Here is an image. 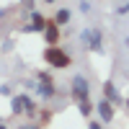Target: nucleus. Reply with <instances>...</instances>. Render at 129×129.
Masks as SVG:
<instances>
[{"mask_svg":"<svg viewBox=\"0 0 129 129\" xmlns=\"http://www.w3.org/2000/svg\"><path fill=\"white\" fill-rule=\"evenodd\" d=\"M0 129H8V121L5 119H0Z\"/></svg>","mask_w":129,"mask_h":129,"instance_id":"nucleus-17","label":"nucleus"},{"mask_svg":"<svg viewBox=\"0 0 129 129\" xmlns=\"http://www.w3.org/2000/svg\"><path fill=\"white\" fill-rule=\"evenodd\" d=\"M10 114H13V116L26 114L28 119H34V116L39 114V106H36V101L31 98L28 93H18V95L10 98Z\"/></svg>","mask_w":129,"mask_h":129,"instance_id":"nucleus-1","label":"nucleus"},{"mask_svg":"<svg viewBox=\"0 0 129 129\" xmlns=\"http://www.w3.org/2000/svg\"><path fill=\"white\" fill-rule=\"evenodd\" d=\"M0 95H10V98H13L16 93H13V88H10V85L5 83V85H0Z\"/></svg>","mask_w":129,"mask_h":129,"instance_id":"nucleus-14","label":"nucleus"},{"mask_svg":"<svg viewBox=\"0 0 129 129\" xmlns=\"http://www.w3.org/2000/svg\"><path fill=\"white\" fill-rule=\"evenodd\" d=\"M95 114H98V119H101L103 124H111V121H114V116H116L114 103H111V101H106V98L95 101Z\"/></svg>","mask_w":129,"mask_h":129,"instance_id":"nucleus-6","label":"nucleus"},{"mask_svg":"<svg viewBox=\"0 0 129 129\" xmlns=\"http://www.w3.org/2000/svg\"><path fill=\"white\" fill-rule=\"evenodd\" d=\"M116 13H119V16H126V13H129V0H124V5L116 8Z\"/></svg>","mask_w":129,"mask_h":129,"instance_id":"nucleus-15","label":"nucleus"},{"mask_svg":"<svg viewBox=\"0 0 129 129\" xmlns=\"http://www.w3.org/2000/svg\"><path fill=\"white\" fill-rule=\"evenodd\" d=\"M80 13H90V3L88 0H80Z\"/></svg>","mask_w":129,"mask_h":129,"instance_id":"nucleus-16","label":"nucleus"},{"mask_svg":"<svg viewBox=\"0 0 129 129\" xmlns=\"http://www.w3.org/2000/svg\"><path fill=\"white\" fill-rule=\"evenodd\" d=\"M70 98H75V101L90 98V80L85 78V75L75 72L72 78H70Z\"/></svg>","mask_w":129,"mask_h":129,"instance_id":"nucleus-3","label":"nucleus"},{"mask_svg":"<svg viewBox=\"0 0 129 129\" xmlns=\"http://www.w3.org/2000/svg\"><path fill=\"white\" fill-rule=\"evenodd\" d=\"M44 39H47L49 47H54L57 41H59V26L54 23V21H49V23H47V28H44Z\"/></svg>","mask_w":129,"mask_h":129,"instance_id":"nucleus-8","label":"nucleus"},{"mask_svg":"<svg viewBox=\"0 0 129 129\" xmlns=\"http://www.w3.org/2000/svg\"><path fill=\"white\" fill-rule=\"evenodd\" d=\"M70 18H72V10H70V8H59L52 21H54L57 26H67V23H70Z\"/></svg>","mask_w":129,"mask_h":129,"instance_id":"nucleus-9","label":"nucleus"},{"mask_svg":"<svg viewBox=\"0 0 129 129\" xmlns=\"http://www.w3.org/2000/svg\"><path fill=\"white\" fill-rule=\"evenodd\" d=\"M80 44H83V49L101 52V49H103V31H101L98 26H88V28H83V34H80Z\"/></svg>","mask_w":129,"mask_h":129,"instance_id":"nucleus-2","label":"nucleus"},{"mask_svg":"<svg viewBox=\"0 0 129 129\" xmlns=\"http://www.w3.org/2000/svg\"><path fill=\"white\" fill-rule=\"evenodd\" d=\"M44 59L52 64V67H57V70H64V67H70V64H72V57L67 54V52H62L57 44L44 49Z\"/></svg>","mask_w":129,"mask_h":129,"instance_id":"nucleus-4","label":"nucleus"},{"mask_svg":"<svg viewBox=\"0 0 129 129\" xmlns=\"http://www.w3.org/2000/svg\"><path fill=\"white\" fill-rule=\"evenodd\" d=\"M21 5H23V10H28V13H34V10H36V3H34V0H21Z\"/></svg>","mask_w":129,"mask_h":129,"instance_id":"nucleus-12","label":"nucleus"},{"mask_svg":"<svg viewBox=\"0 0 129 129\" xmlns=\"http://www.w3.org/2000/svg\"><path fill=\"white\" fill-rule=\"evenodd\" d=\"M5 13H8V8H0V18H3V16H5Z\"/></svg>","mask_w":129,"mask_h":129,"instance_id":"nucleus-18","label":"nucleus"},{"mask_svg":"<svg viewBox=\"0 0 129 129\" xmlns=\"http://www.w3.org/2000/svg\"><path fill=\"white\" fill-rule=\"evenodd\" d=\"M88 129H106V124L101 119H88Z\"/></svg>","mask_w":129,"mask_h":129,"instance_id":"nucleus-11","label":"nucleus"},{"mask_svg":"<svg viewBox=\"0 0 129 129\" xmlns=\"http://www.w3.org/2000/svg\"><path fill=\"white\" fill-rule=\"evenodd\" d=\"M36 80H39V88H36V95L41 101H52L57 95V85H54V80H52V75L49 72H36Z\"/></svg>","mask_w":129,"mask_h":129,"instance_id":"nucleus-5","label":"nucleus"},{"mask_svg":"<svg viewBox=\"0 0 129 129\" xmlns=\"http://www.w3.org/2000/svg\"><path fill=\"white\" fill-rule=\"evenodd\" d=\"M41 3H47V5H52V3H57V0H41Z\"/></svg>","mask_w":129,"mask_h":129,"instance_id":"nucleus-19","label":"nucleus"},{"mask_svg":"<svg viewBox=\"0 0 129 129\" xmlns=\"http://www.w3.org/2000/svg\"><path fill=\"white\" fill-rule=\"evenodd\" d=\"M103 98H106V101H111L114 106H121V103H124V98H121L119 88H116L111 80H106V83H103Z\"/></svg>","mask_w":129,"mask_h":129,"instance_id":"nucleus-7","label":"nucleus"},{"mask_svg":"<svg viewBox=\"0 0 129 129\" xmlns=\"http://www.w3.org/2000/svg\"><path fill=\"white\" fill-rule=\"evenodd\" d=\"M126 111H129V98H126Z\"/></svg>","mask_w":129,"mask_h":129,"instance_id":"nucleus-20","label":"nucleus"},{"mask_svg":"<svg viewBox=\"0 0 129 129\" xmlns=\"http://www.w3.org/2000/svg\"><path fill=\"white\" fill-rule=\"evenodd\" d=\"M18 129H44V126H41V124H36V121H23Z\"/></svg>","mask_w":129,"mask_h":129,"instance_id":"nucleus-13","label":"nucleus"},{"mask_svg":"<svg viewBox=\"0 0 129 129\" xmlns=\"http://www.w3.org/2000/svg\"><path fill=\"white\" fill-rule=\"evenodd\" d=\"M78 111L85 116V119H90V114L95 111V103H93L90 98H83V101H78Z\"/></svg>","mask_w":129,"mask_h":129,"instance_id":"nucleus-10","label":"nucleus"}]
</instances>
